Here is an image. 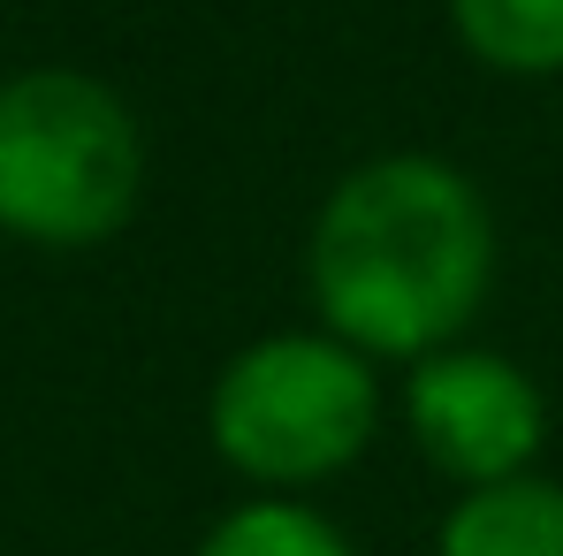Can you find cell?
Returning a JSON list of instances; mask_svg holds the SVG:
<instances>
[{
  "label": "cell",
  "instance_id": "obj_2",
  "mask_svg": "<svg viewBox=\"0 0 563 556\" xmlns=\"http://www.w3.org/2000/svg\"><path fill=\"white\" fill-rule=\"evenodd\" d=\"M145 190V138L114 85L85 69H23L0 85V237L85 252Z\"/></svg>",
  "mask_w": 563,
  "mask_h": 556
},
{
  "label": "cell",
  "instance_id": "obj_7",
  "mask_svg": "<svg viewBox=\"0 0 563 556\" xmlns=\"http://www.w3.org/2000/svg\"><path fill=\"white\" fill-rule=\"evenodd\" d=\"M190 556H351V542H343L312 503L252 495V503H236L229 519H213L206 542Z\"/></svg>",
  "mask_w": 563,
  "mask_h": 556
},
{
  "label": "cell",
  "instance_id": "obj_1",
  "mask_svg": "<svg viewBox=\"0 0 563 556\" xmlns=\"http://www.w3.org/2000/svg\"><path fill=\"white\" fill-rule=\"evenodd\" d=\"M305 275L320 328L366 359H434L495 282V214L442 153H374L328 190Z\"/></svg>",
  "mask_w": 563,
  "mask_h": 556
},
{
  "label": "cell",
  "instance_id": "obj_4",
  "mask_svg": "<svg viewBox=\"0 0 563 556\" xmlns=\"http://www.w3.org/2000/svg\"><path fill=\"white\" fill-rule=\"evenodd\" d=\"M404 419H411L419 458L442 480H457L465 495L533 472L541 443H549V404H541L533 373L510 367L503 351H472V344H450L411 367Z\"/></svg>",
  "mask_w": 563,
  "mask_h": 556
},
{
  "label": "cell",
  "instance_id": "obj_6",
  "mask_svg": "<svg viewBox=\"0 0 563 556\" xmlns=\"http://www.w3.org/2000/svg\"><path fill=\"white\" fill-rule=\"evenodd\" d=\"M450 23L472 62H487L503 77L563 69V0H450Z\"/></svg>",
  "mask_w": 563,
  "mask_h": 556
},
{
  "label": "cell",
  "instance_id": "obj_5",
  "mask_svg": "<svg viewBox=\"0 0 563 556\" xmlns=\"http://www.w3.org/2000/svg\"><path fill=\"white\" fill-rule=\"evenodd\" d=\"M434 556H563V480L518 472L457 495Z\"/></svg>",
  "mask_w": 563,
  "mask_h": 556
},
{
  "label": "cell",
  "instance_id": "obj_3",
  "mask_svg": "<svg viewBox=\"0 0 563 556\" xmlns=\"http://www.w3.org/2000/svg\"><path fill=\"white\" fill-rule=\"evenodd\" d=\"M380 427V373L366 351L335 344L328 328H282L244 344L213 396H206V435L229 472L252 488L289 495L320 488L366 458Z\"/></svg>",
  "mask_w": 563,
  "mask_h": 556
}]
</instances>
